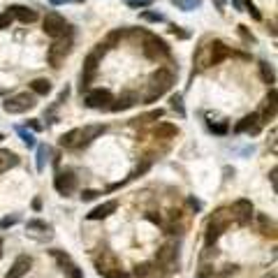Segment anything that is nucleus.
Returning <instances> with one entry per match:
<instances>
[{
	"label": "nucleus",
	"mask_w": 278,
	"mask_h": 278,
	"mask_svg": "<svg viewBox=\"0 0 278 278\" xmlns=\"http://www.w3.org/2000/svg\"><path fill=\"white\" fill-rule=\"evenodd\" d=\"M174 86V72L170 67H158L149 79V93H146V102H156L158 97H163L165 93Z\"/></svg>",
	"instance_id": "nucleus-1"
},
{
	"label": "nucleus",
	"mask_w": 278,
	"mask_h": 278,
	"mask_svg": "<svg viewBox=\"0 0 278 278\" xmlns=\"http://www.w3.org/2000/svg\"><path fill=\"white\" fill-rule=\"evenodd\" d=\"M142 37V51H144L146 58H151V61H158V58H167L170 56V47L165 40H160L158 35L153 33H137Z\"/></svg>",
	"instance_id": "nucleus-2"
},
{
	"label": "nucleus",
	"mask_w": 278,
	"mask_h": 278,
	"mask_svg": "<svg viewBox=\"0 0 278 278\" xmlns=\"http://www.w3.org/2000/svg\"><path fill=\"white\" fill-rule=\"evenodd\" d=\"M230 223H232V213L227 209H218L211 216L209 225H206V246H213L220 239V234L230 227Z\"/></svg>",
	"instance_id": "nucleus-3"
},
{
	"label": "nucleus",
	"mask_w": 278,
	"mask_h": 278,
	"mask_svg": "<svg viewBox=\"0 0 278 278\" xmlns=\"http://www.w3.org/2000/svg\"><path fill=\"white\" fill-rule=\"evenodd\" d=\"M42 31L47 33L49 37L58 40V37H65L67 33H70V26H67V21H65V19H63L58 12H49L47 17H44Z\"/></svg>",
	"instance_id": "nucleus-4"
},
{
	"label": "nucleus",
	"mask_w": 278,
	"mask_h": 278,
	"mask_svg": "<svg viewBox=\"0 0 278 278\" xmlns=\"http://www.w3.org/2000/svg\"><path fill=\"white\" fill-rule=\"evenodd\" d=\"M35 104L37 102H35V95H33V93H19V95L5 100L3 109H5L7 114H26V111L33 109Z\"/></svg>",
	"instance_id": "nucleus-5"
},
{
	"label": "nucleus",
	"mask_w": 278,
	"mask_h": 278,
	"mask_svg": "<svg viewBox=\"0 0 278 278\" xmlns=\"http://www.w3.org/2000/svg\"><path fill=\"white\" fill-rule=\"evenodd\" d=\"M70 51H72V40H63V37H58V40L51 44V49H49V54H47L51 67H61L63 61L70 56Z\"/></svg>",
	"instance_id": "nucleus-6"
},
{
	"label": "nucleus",
	"mask_w": 278,
	"mask_h": 278,
	"mask_svg": "<svg viewBox=\"0 0 278 278\" xmlns=\"http://www.w3.org/2000/svg\"><path fill=\"white\" fill-rule=\"evenodd\" d=\"M111 102H114V97L104 88H93V91L86 93V107L91 109H109Z\"/></svg>",
	"instance_id": "nucleus-7"
},
{
	"label": "nucleus",
	"mask_w": 278,
	"mask_h": 278,
	"mask_svg": "<svg viewBox=\"0 0 278 278\" xmlns=\"http://www.w3.org/2000/svg\"><path fill=\"white\" fill-rule=\"evenodd\" d=\"M100 54H104V44H100V47H97L95 51L86 58L84 72H81V91H84L86 86L93 81V77H95V72H97V58H100Z\"/></svg>",
	"instance_id": "nucleus-8"
},
{
	"label": "nucleus",
	"mask_w": 278,
	"mask_h": 278,
	"mask_svg": "<svg viewBox=\"0 0 278 278\" xmlns=\"http://www.w3.org/2000/svg\"><path fill=\"white\" fill-rule=\"evenodd\" d=\"M230 54H232V51H230L227 44L220 42V40H213V42L209 44V58H206V65H218V63H223Z\"/></svg>",
	"instance_id": "nucleus-9"
},
{
	"label": "nucleus",
	"mask_w": 278,
	"mask_h": 278,
	"mask_svg": "<svg viewBox=\"0 0 278 278\" xmlns=\"http://www.w3.org/2000/svg\"><path fill=\"white\" fill-rule=\"evenodd\" d=\"M54 188L58 190L61 195H70L77 190V176L72 172H58L54 179Z\"/></svg>",
	"instance_id": "nucleus-10"
},
{
	"label": "nucleus",
	"mask_w": 278,
	"mask_h": 278,
	"mask_svg": "<svg viewBox=\"0 0 278 278\" xmlns=\"http://www.w3.org/2000/svg\"><path fill=\"white\" fill-rule=\"evenodd\" d=\"M236 132H246V134H260V130H262V121H260V114H248V116H243L241 121L236 123V127H234Z\"/></svg>",
	"instance_id": "nucleus-11"
},
{
	"label": "nucleus",
	"mask_w": 278,
	"mask_h": 278,
	"mask_svg": "<svg viewBox=\"0 0 278 278\" xmlns=\"http://www.w3.org/2000/svg\"><path fill=\"white\" fill-rule=\"evenodd\" d=\"M31 266H33V260L28 255H19L17 260L12 262V266H10V271L5 273V278H24L26 273L31 271Z\"/></svg>",
	"instance_id": "nucleus-12"
},
{
	"label": "nucleus",
	"mask_w": 278,
	"mask_h": 278,
	"mask_svg": "<svg viewBox=\"0 0 278 278\" xmlns=\"http://www.w3.org/2000/svg\"><path fill=\"white\" fill-rule=\"evenodd\" d=\"M230 213L239 220V223H248V220L253 218V202L250 200H236L234 204H232Z\"/></svg>",
	"instance_id": "nucleus-13"
},
{
	"label": "nucleus",
	"mask_w": 278,
	"mask_h": 278,
	"mask_svg": "<svg viewBox=\"0 0 278 278\" xmlns=\"http://www.w3.org/2000/svg\"><path fill=\"white\" fill-rule=\"evenodd\" d=\"M116 209H118V202L116 200H109V202H104V204H100V206H95L91 213H88V220H104V218H109L111 213H116Z\"/></svg>",
	"instance_id": "nucleus-14"
},
{
	"label": "nucleus",
	"mask_w": 278,
	"mask_h": 278,
	"mask_svg": "<svg viewBox=\"0 0 278 278\" xmlns=\"http://www.w3.org/2000/svg\"><path fill=\"white\" fill-rule=\"evenodd\" d=\"M174 260H176V246L174 243H165L156 255V262L158 264H163V266H172Z\"/></svg>",
	"instance_id": "nucleus-15"
},
{
	"label": "nucleus",
	"mask_w": 278,
	"mask_h": 278,
	"mask_svg": "<svg viewBox=\"0 0 278 278\" xmlns=\"http://www.w3.org/2000/svg\"><path fill=\"white\" fill-rule=\"evenodd\" d=\"M19 165V156L10 149H0V174H5V172L14 170Z\"/></svg>",
	"instance_id": "nucleus-16"
},
{
	"label": "nucleus",
	"mask_w": 278,
	"mask_h": 278,
	"mask_svg": "<svg viewBox=\"0 0 278 278\" xmlns=\"http://www.w3.org/2000/svg\"><path fill=\"white\" fill-rule=\"evenodd\" d=\"M95 266H97V273H100V276H104V273H109V271H114V269H118L121 264H118V260H116L111 253H104L102 257L95 262Z\"/></svg>",
	"instance_id": "nucleus-17"
},
{
	"label": "nucleus",
	"mask_w": 278,
	"mask_h": 278,
	"mask_svg": "<svg viewBox=\"0 0 278 278\" xmlns=\"http://www.w3.org/2000/svg\"><path fill=\"white\" fill-rule=\"evenodd\" d=\"M273 118H276V91H269V95H266V104H264V111H262L260 121L262 123H271Z\"/></svg>",
	"instance_id": "nucleus-18"
},
{
	"label": "nucleus",
	"mask_w": 278,
	"mask_h": 278,
	"mask_svg": "<svg viewBox=\"0 0 278 278\" xmlns=\"http://www.w3.org/2000/svg\"><path fill=\"white\" fill-rule=\"evenodd\" d=\"M10 12L14 14V19H19L21 24H33V21H37V12L35 10H31V7H24V5H14Z\"/></svg>",
	"instance_id": "nucleus-19"
},
{
	"label": "nucleus",
	"mask_w": 278,
	"mask_h": 278,
	"mask_svg": "<svg viewBox=\"0 0 278 278\" xmlns=\"http://www.w3.org/2000/svg\"><path fill=\"white\" fill-rule=\"evenodd\" d=\"M61 146L63 149H77V146H81V127H74V130L63 134Z\"/></svg>",
	"instance_id": "nucleus-20"
},
{
	"label": "nucleus",
	"mask_w": 278,
	"mask_h": 278,
	"mask_svg": "<svg viewBox=\"0 0 278 278\" xmlns=\"http://www.w3.org/2000/svg\"><path fill=\"white\" fill-rule=\"evenodd\" d=\"M134 104H137V95H134V93H125V95H121L114 104H109V109H111V111H125V109L134 107Z\"/></svg>",
	"instance_id": "nucleus-21"
},
{
	"label": "nucleus",
	"mask_w": 278,
	"mask_h": 278,
	"mask_svg": "<svg viewBox=\"0 0 278 278\" xmlns=\"http://www.w3.org/2000/svg\"><path fill=\"white\" fill-rule=\"evenodd\" d=\"M179 134V127L172 125V123H160V125H156V130H153V137L156 139H172Z\"/></svg>",
	"instance_id": "nucleus-22"
},
{
	"label": "nucleus",
	"mask_w": 278,
	"mask_h": 278,
	"mask_svg": "<svg viewBox=\"0 0 278 278\" xmlns=\"http://www.w3.org/2000/svg\"><path fill=\"white\" fill-rule=\"evenodd\" d=\"M104 130H107V125H88V127H84V130H81V146L91 144L93 139L100 137Z\"/></svg>",
	"instance_id": "nucleus-23"
},
{
	"label": "nucleus",
	"mask_w": 278,
	"mask_h": 278,
	"mask_svg": "<svg viewBox=\"0 0 278 278\" xmlns=\"http://www.w3.org/2000/svg\"><path fill=\"white\" fill-rule=\"evenodd\" d=\"M31 91L35 93V95H49L51 93V81L49 79H33L31 81Z\"/></svg>",
	"instance_id": "nucleus-24"
},
{
	"label": "nucleus",
	"mask_w": 278,
	"mask_h": 278,
	"mask_svg": "<svg viewBox=\"0 0 278 278\" xmlns=\"http://www.w3.org/2000/svg\"><path fill=\"white\" fill-rule=\"evenodd\" d=\"M26 230L28 232H47V234H51V225L44 223V220H28V223H26Z\"/></svg>",
	"instance_id": "nucleus-25"
},
{
	"label": "nucleus",
	"mask_w": 278,
	"mask_h": 278,
	"mask_svg": "<svg viewBox=\"0 0 278 278\" xmlns=\"http://www.w3.org/2000/svg\"><path fill=\"white\" fill-rule=\"evenodd\" d=\"M260 74H262V81H264V84H273V79H276L273 67L269 65V63H264V61L260 63Z\"/></svg>",
	"instance_id": "nucleus-26"
},
{
	"label": "nucleus",
	"mask_w": 278,
	"mask_h": 278,
	"mask_svg": "<svg viewBox=\"0 0 278 278\" xmlns=\"http://www.w3.org/2000/svg\"><path fill=\"white\" fill-rule=\"evenodd\" d=\"M260 225H262V234L264 236H276V225H273V220H269L266 216H260Z\"/></svg>",
	"instance_id": "nucleus-27"
},
{
	"label": "nucleus",
	"mask_w": 278,
	"mask_h": 278,
	"mask_svg": "<svg viewBox=\"0 0 278 278\" xmlns=\"http://www.w3.org/2000/svg\"><path fill=\"white\" fill-rule=\"evenodd\" d=\"M49 146H40L37 149V172H44V165H47V160H49Z\"/></svg>",
	"instance_id": "nucleus-28"
},
{
	"label": "nucleus",
	"mask_w": 278,
	"mask_h": 278,
	"mask_svg": "<svg viewBox=\"0 0 278 278\" xmlns=\"http://www.w3.org/2000/svg\"><path fill=\"white\" fill-rule=\"evenodd\" d=\"M51 255H54V260L58 262L63 269H65V266H72V260H70V255H67V253H61V250H51Z\"/></svg>",
	"instance_id": "nucleus-29"
},
{
	"label": "nucleus",
	"mask_w": 278,
	"mask_h": 278,
	"mask_svg": "<svg viewBox=\"0 0 278 278\" xmlns=\"http://www.w3.org/2000/svg\"><path fill=\"white\" fill-rule=\"evenodd\" d=\"M151 264H149V262H144V264H137L134 266V276L137 278H149L151 276Z\"/></svg>",
	"instance_id": "nucleus-30"
},
{
	"label": "nucleus",
	"mask_w": 278,
	"mask_h": 278,
	"mask_svg": "<svg viewBox=\"0 0 278 278\" xmlns=\"http://www.w3.org/2000/svg\"><path fill=\"white\" fill-rule=\"evenodd\" d=\"M14 21V14L12 12H3L0 14V31H5V28H10Z\"/></svg>",
	"instance_id": "nucleus-31"
},
{
	"label": "nucleus",
	"mask_w": 278,
	"mask_h": 278,
	"mask_svg": "<svg viewBox=\"0 0 278 278\" xmlns=\"http://www.w3.org/2000/svg\"><path fill=\"white\" fill-rule=\"evenodd\" d=\"M17 132H19V137L24 139V144H26V146H35V137H33L31 132H26L24 127H19Z\"/></svg>",
	"instance_id": "nucleus-32"
},
{
	"label": "nucleus",
	"mask_w": 278,
	"mask_h": 278,
	"mask_svg": "<svg viewBox=\"0 0 278 278\" xmlns=\"http://www.w3.org/2000/svg\"><path fill=\"white\" fill-rule=\"evenodd\" d=\"M176 5L183 10H195V7H200V0H176Z\"/></svg>",
	"instance_id": "nucleus-33"
},
{
	"label": "nucleus",
	"mask_w": 278,
	"mask_h": 278,
	"mask_svg": "<svg viewBox=\"0 0 278 278\" xmlns=\"http://www.w3.org/2000/svg\"><path fill=\"white\" fill-rule=\"evenodd\" d=\"M160 116H163V109H158V111H151V114L142 116V118H134V121H139V123H149V121H153V118H160Z\"/></svg>",
	"instance_id": "nucleus-34"
},
{
	"label": "nucleus",
	"mask_w": 278,
	"mask_h": 278,
	"mask_svg": "<svg viewBox=\"0 0 278 278\" xmlns=\"http://www.w3.org/2000/svg\"><path fill=\"white\" fill-rule=\"evenodd\" d=\"M19 223V216H7V218H3L0 220V227L3 230H7V227H12V225H17Z\"/></svg>",
	"instance_id": "nucleus-35"
},
{
	"label": "nucleus",
	"mask_w": 278,
	"mask_h": 278,
	"mask_svg": "<svg viewBox=\"0 0 278 278\" xmlns=\"http://www.w3.org/2000/svg\"><path fill=\"white\" fill-rule=\"evenodd\" d=\"M172 109H176V111H179V114H186V111H183V100H181V95H174L172 97Z\"/></svg>",
	"instance_id": "nucleus-36"
},
{
	"label": "nucleus",
	"mask_w": 278,
	"mask_h": 278,
	"mask_svg": "<svg viewBox=\"0 0 278 278\" xmlns=\"http://www.w3.org/2000/svg\"><path fill=\"white\" fill-rule=\"evenodd\" d=\"M142 19H144V21H153V24H158V21H163V14H156V12H142Z\"/></svg>",
	"instance_id": "nucleus-37"
},
{
	"label": "nucleus",
	"mask_w": 278,
	"mask_h": 278,
	"mask_svg": "<svg viewBox=\"0 0 278 278\" xmlns=\"http://www.w3.org/2000/svg\"><path fill=\"white\" fill-rule=\"evenodd\" d=\"M65 271H67V278H84V273H81V269H79V266H67V269H65Z\"/></svg>",
	"instance_id": "nucleus-38"
},
{
	"label": "nucleus",
	"mask_w": 278,
	"mask_h": 278,
	"mask_svg": "<svg viewBox=\"0 0 278 278\" xmlns=\"http://www.w3.org/2000/svg\"><path fill=\"white\" fill-rule=\"evenodd\" d=\"M97 195H100V190H84V193H81V200H84V202H91V200H95Z\"/></svg>",
	"instance_id": "nucleus-39"
},
{
	"label": "nucleus",
	"mask_w": 278,
	"mask_h": 278,
	"mask_svg": "<svg viewBox=\"0 0 278 278\" xmlns=\"http://www.w3.org/2000/svg\"><path fill=\"white\" fill-rule=\"evenodd\" d=\"M104 278H127V273L123 271L121 266L118 269H114V271H109V273H104Z\"/></svg>",
	"instance_id": "nucleus-40"
},
{
	"label": "nucleus",
	"mask_w": 278,
	"mask_h": 278,
	"mask_svg": "<svg viewBox=\"0 0 278 278\" xmlns=\"http://www.w3.org/2000/svg\"><path fill=\"white\" fill-rule=\"evenodd\" d=\"M197 278H213V269L211 266H202L200 273H197Z\"/></svg>",
	"instance_id": "nucleus-41"
},
{
	"label": "nucleus",
	"mask_w": 278,
	"mask_h": 278,
	"mask_svg": "<svg viewBox=\"0 0 278 278\" xmlns=\"http://www.w3.org/2000/svg\"><path fill=\"white\" fill-rule=\"evenodd\" d=\"M239 33H241V37L246 40V42H255V37L250 35V33L246 31V26H239Z\"/></svg>",
	"instance_id": "nucleus-42"
},
{
	"label": "nucleus",
	"mask_w": 278,
	"mask_h": 278,
	"mask_svg": "<svg viewBox=\"0 0 278 278\" xmlns=\"http://www.w3.org/2000/svg\"><path fill=\"white\" fill-rule=\"evenodd\" d=\"M211 130L216 134H225V132H227V123H218V125H211Z\"/></svg>",
	"instance_id": "nucleus-43"
},
{
	"label": "nucleus",
	"mask_w": 278,
	"mask_h": 278,
	"mask_svg": "<svg viewBox=\"0 0 278 278\" xmlns=\"http://www.w3.org/2000/svg\"><path fill=\"white\" fill-rule=\"evenodd\" d=\"M149 3H151V0H130L127 5H130V7H146Z\"/></svg>",
	"instance_id": "nucleus-44"
},
{
	"label": "nucleus",
	"mask_w": 278,
	"mask_h": 278,
	"mask_svg": "<svg viewBox=\"0 0 278 278\" xmlns=\"http://www.w3.org/2000/svg\"><path fill=\"white\" fill-rule=\"evenodd\" d=\"M146 218H149V220H151V223H156V225H163V218L160 216H156V213H146Z\"/></svg>",
	"instance_id": "nucleus-45"
},
{
	"label": "nucleus",
	"mask_w": 278,
	"mask_h": 278,
	"mask_svg": "<svg viewBox=\"0 0 278 278\" xmlns=\"http://www.w3.org/2000/svg\"><path fill=\"white\" fill-rule=\"evenodd\" d=\"M276 176H278V170H276V167H273V170H271V174H269V179H271V186H273V190H276V188H278Z\"/></svg>",
	"instance_id": "nucleus-46"
},
{
	"label": "nucleus",
	"mask_w": 278,
	"mask_h": 278,
	"mask_svg": "<svg viewBox=\"0 0 278 278\" xmlns=\"http://www.w3.org/2000/svg\"><path fill=\"white\" fill-rule=\"evenodd\" d=\"M172 33H174V35H179V37H188V33L179 31V26H172Z\"/></svg>",
	"instance_id": "nucleus-47"
},
{
	"label": "nucleus",
	"mask_w": 278,
	"mask_h": 278,
	"mask_svg": "<svg viewBox=\"0 0 278 278\" xmlns=\"http://www.w3.org/2000/svg\"><path fill=\"white\" fill-rule=\"evenodd\" d=\"M33 209H35V211H40V209H42V200H40V197L33 202Z\"/></svg>",
	"instance_id": "nucleus-48"
},
{
	"label": "nucleus",
	"mask_w": 278,
	"mask_h": 278,
	"mask_svg": "<svg viewBox=\"0 0 278 278\" xmlns=\"http://www.w3.org/2000/svg\"><path fill=\"white\" fill-rule=\"evenodd\" d=\"M31 127H33V130H42V125L37 123V118H33V121H31Z\"/></svg>",
	"instance_id": "nucleus-49"
},
{
	"label": "nucleus",
	"mask_w": 278,
	"mask_h": 278,
	"mask_svg": "<svg viewBox=\"0 0 278 278\" xmlns=\"http://www.w3.org/2000/svg\"><path fill=\"white\" fill-rule=\"evenodd\" d=\"M54 5H58V3H81V0H51Z\"/></svg>",
	"instance_id": "nucleus-50"
},
{
	"label": "nucleus",
	"mask_w": 278,
	"mask_h": 278,
	"mask_svg": "<svg viewBox=\"0 0 278 278\" xmlns=\"http://www.w3.org/2000/svg\"><path fill=\"white\" fill-rule=\"evenodd\" d=\"M190 206H193V209H200L202 204H200V202H197V200H190Z\"/></svg>",
	"instance_id": "nucleus-51"
},
{
	"label": "nucleus",
	"mask_w": 278,
	"mask_h": 278,
	"mask_svg": "<svg viewBox=\"0 0 278 278\" xmlns=\"http://www.w3.org/2000/svg\"><path fill=\"white\" fill-rule=\"evenodd\" d=\"M0 260H3V239H0Z\"/></svg>",
	"instance_id": "nucleus-52"
},
{
	"label": "nucleus",
	"mask_w": 278,
	"mask_h": 278,
	"mask_svg": "<svg viewBox=\"0 0 278 278\" xmlns=\"http://www.w3.org/2000/svg\"><path fill=\"white\" fill-rule=\"evenodd\" d=\"M3 139H5V137H3V134H0V142H3Z\"/></svg>",
	"instance_id": "nucleus-53"
}]
</instances>
